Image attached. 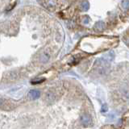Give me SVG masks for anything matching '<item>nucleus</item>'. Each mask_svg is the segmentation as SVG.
Wrapping results in <instances>:
<instances>
[{"label": "nucleus", "instance_id": "nucleus-1", "mask_svg": "<svg viewBox=\"0 0 129 129\" xmlns=\"http://www.w3.org/2000/svg\"><path fill=\"white\" fill-rule=\"evenodd\" d=\"M81 123L82 124V125L84 126H90L92 124V120H91V117L88 115H83L81 117Z\"/></svg>", "mask_w": 129, "mask_h": 129}, {"label": "nucleus", "instance_id": "nucleus-2", "mask_svg": "<svg viewBox=\"0 0 129 129\" xmlns=\"http://www.w3.org/2000/svg\"><path fill=\"white\" fill-rule=\"evenodd\" d=\"M28 96H29V98H31V99H37L40 96V91L37 90H32L29 92Z\"/></svg>", "mask_w": 129, "mask_h": 129}, {"label": "nucleus", "instance_id": "nucleus-3", "mask_svg": "<svg viewBox=\"0 0 129 129\" xmlns=\"http://www.w3.org/2000/svg\"><path fill=\"white\" fill-rule=\"evenodd\" d=\"M105 28V23L103 21H98L95 23L94 25V29L96 31H101Z\"/></svg>", "mask_w": 129, "mask_h": 129}, {"label": "nucleus", "instance_id": "nucleus-4", "mask_svg": "<svg viewBox=\"0 0 129 129\" xmlns=\"http://www.w3.org/2000/svg\"><path fill=\"white\" fill-rule=\"evenodd\" d=\"M115 57V55H114V53L113 52H110V53H107V54H105L104 56H103L102 59H104L106 61H107V62H110V61H112L113 59H114Z\"/></svg>", "mask_w": 129, "mask_h": 129}, {"label": "nucleus", "instance_id": "nucleus-5", "mask_svg": "<svg viewBox=\"0 0 129 129\" xmlns=\"http://www.w3.org/2000/svg\"><path fill=\"white\" fill-rule=\"evenodd\" d=\"M89 8H90V3H89L88 1H83L82 3H81V9H82L83 11H88Z\"/></svg>", "mask_w": 129, "mask_h": 129}, {"label": "nucleus", "instance_id": "nucleus-6", "mask_svg": "<svg viewBox=\"0 0 129 129\" xmlns=\"http://www.w3.org/2000/svg\"><path fill=\"white\" fill-rule=\"evenodd\" d=\"M54 98H55L54 94H53V93H51V92H49L48 94H45V99H46V101H47V102H53V101L54 100Z\"/></svg>", "mask_w": 129, "mask_h": 129}, {"label": "nucleus", "instance_id": "nucleus-7", "mask_svg": "<svg viewBox=\"0 0 129 129\" xmlns=\"http://www.w3.org/2000/svg\"><path fill=\"white\" fill-rule=\"evenodd\" d=\"M122 7L124 10H128L129 8V0H124L122 2Z\"/></svg>", "mask_w": 129, "mask_h": 129}, {"label": "nucleus", "instance_id": "nucleus-8", "mask_svg": "<svg viewBox=\"0 0 129 129\" xmlns=\"http://www.w3.org/2000/svg\"><path fill=\"white\" fill-rule=\"evenodd\" d=\"M108 111V107H107V104H106V103H104V104H102V107H101V111L102 112H107Z\"/></svg>", "mask_w": 129, "mask_h": 129}, {"label": "nucleus", "instance_id": "nucleus-9", "mask_svg": "<svg viewBox=\"0 0 129 129\" xmlns=\"http://www.w3.org/2000/svg\"><path fill=\"white\" fill-rule=\"evenodd\" d=\"M89 18L88 17H86V18H85L84 19V20H83V23H85V24H87V23H89Z\"/></svg>", "mask_w": 129, "mask_h": 129}, {"label": "nucleus", "instance_id": "nucleus-10", "mask_svg": "<svg viewBox=\"0 0 129 129\" xmlns=\"http://www.w3.org/2000/svg\"><path fill=\"white\" fill-rule=\"evenodd\" d=\"M44 81V79H42V80H40V81H36V82H31V83H33V84H36V83H41V82H43Z\"/></svg>", "mask_w": 129, "mask_h": 129}]
</instances>
